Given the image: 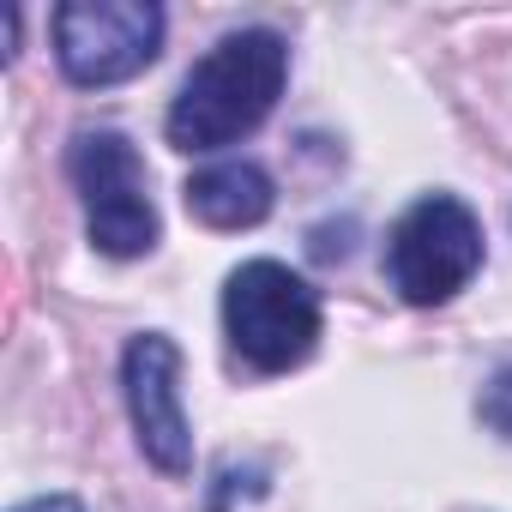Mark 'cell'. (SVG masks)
<instances>
[{"label": "cell", "instance_id": "1", "mask_svg": "<svg viewBox=\"0 0 512 512\" xmlns=\"http://www.w3.org/2000/svg\"><path fill=\"white\" fill-rule=\"evenodd\" d=\"M290 43L266 25L223 37L175 91L169 103V145L175 151H223L253 133L284 97Z\"/></svg>", "mask_w": 512, "mask_h": 512}, {"label": "cell", "instance_id": "2", "mask_svg": "<svg viewBox=\"0 0 512 512\" xmlns=\"http://www.w3.org/2000/svg\"><path fill=\"white\" fill-rule=\"evenodd\" d=\"M223 332L253 374H290L320 344V296L284 260H247L223 284Z\"/></svg>", "mask_w": 512, "mask_h": 512}, {"label": "cell", "instance_id": "3", "mask_svg": "<svg viewBox=\"0 0 512 512\" xmlns=\"http://www.w3.org/2000/svg\"><path fill=\"white\" fill-rule=\"evenodd\" d=\"M482 272V223L452 193H422L386 235V278L410 308L452 302Z\"/></svg>", "mask_w": 512, "mask_h": 512}, {"label": "cell", "instance_id": "4", "mask_svg": "<svg viewBox=\"0 0 512 512\" xmlns=\"http://www.w3.org/2000/svg\"><path fill=\"white\" fill-rule=\"evenodd\" d=\"M67 175L85 199V229L109 260H139L157 247V205H151V181L145 163L133 151L127 133H79L67 151Z\"/></svg>", "mask_w": 512, "mask_h": 512}, {"label": "cell", "instance_id": "5", "mask_svg": "<svg viewBox=\"0 0 512 512\" xmlns=\"http://www.w3.org/2000/svg\"><path fill=\"white\" fill-rule=\"evenodd\" d=\"M163 13L151 0H67L55 7V61L73 85H121L157 61Z\"/></svg>", "mask_w": 512, "mask_h": 512}, {"label": "cell", "instance_id": "6", "mask_svg": "<svg viewBox=\"0 0 512 512\" xmlns=\"http://www.w3.org/2000/svg\"><path fill=\"white\" fill-rule=\"evenodd\" d=\"M121 386H127V416L139 434V452L163 476L193 470V428L181 410V350L163 332H139L121 356Z\"/></svg>", "mask_w": 512, "mask_h": 512}, {"label": "cell", "instance_id": "7", "mask_svg": "<svg viewBox=\"0 0 512 512\" xmlns=\"http://www.w3.org/2000/svg\"><path fill=\"white\" fill-rule=\"evenodd\" d=\"M181 193H187V211L205 229H253V223L272 217V199H278L272 175L260 163H247V157H229V163L199 169Z\"/></svg>", "mask_w": 512, "mask_h": 512}, {"label": "cell", "instance_id": "8", "mask_svg": "<svg viewBox=\"0 0 512 512\" xmlns=\"http://www.w3.org/2000/svg\"><path fill=\"white\" fill-rule=\"evenodd\" d=\"M476 410H482V422H488L500 440H512V368H500V374L482 386V404H476Z\"/></svg>", "mask_w": 512, "mask_h": 512}, {"label": "cell", "instance_id": "9", "mask_svg": "<svg viewBox=\"0 0 512 512\" xmlns=\"http://www.w3.org/2000/svg\"><path fill=\"white\" fill-rule=\"evenodd\" d=\"M19 512H85V506H79L73 494H43V500H25Z\"/></svg>", "mask_w": 512, "mask_h": 512}]
</instances>
